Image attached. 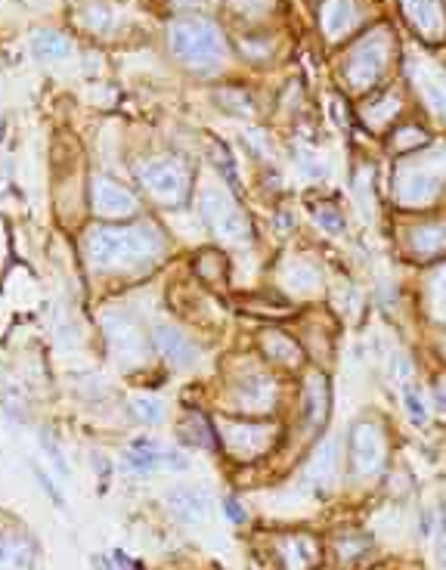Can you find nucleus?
<instances>
[{
    "label": "nucleus",
    "instance_id": "1",
    "mask_svg": "<svg viewBox=\"0 0 446 570\" xmlns=\"http://www.w3.org/2000/svg\"><path fill=\"white\" fill-rule=\"evenodd\" d=\"M171 239L158 220H96L81 233V261L99 279L149 276L168 257Z\"/></svg>",
    "mask_w": 446,
    "mask_h": 570
},
{
    "label": "nucleus",
    "instance_id": "2",
    "mask_svg": "<svg viewBox=\"0 0 446 570\" xmlns=\"http://www.w3.org/2000/svg\"><path fill=\"white\" fill-rule=\"evenodd\" d=\"M168 50L183 69L211 75L223 59V34L211 19L186 13L168 25Z\"/></svg>",
    "mask_w": 446,
    "mask_h": 570
},
{
    "label": "nucleus",
    "instance_id": "3",
    "mask_svg": "<svg viewBox=\"0 0 446 570\" xmlns=\"http://www.w3.org/2000/svg\"><path fill=\"white\" fill-rule=\"evenodd\" d=\"M134 180L140 186V192L152 201L155 208L174 211L183 208L192 196V168L183 158L174 155H155V158H143L134 164Z\"/></svg>",
    "mask_w": 446,
    "mask_h": 570
},
{
    "label": "nucleus",
    "instance_id": "4",
    "mask_svg": "<svg viewBox=\"0 0 446 570\" xmlns=\"http://www.w3.org/2000/svg\"><path fill=\"white\" fill-rule=\"evenodd\" d=\"M96 322L115 366H121L124 372H136L149 363V357H152L149 329H143V322L134 316L131 307H103Z\"/></svg>",
    "mask_w": 446,
    "mask_h": 570
},
{
    "label": "nucleus",
    "instance_id": "5",
    "mask_svg": "<svg viewBox=\"0 0 446 570\" xmlns=\"http://www.w3.org/2000/svg\"><path fill=\"white\" fill-rule=\"evenodd\" d=\"M446 192V174L434 171V164L424 162L422 152L397 158L394 168V201L403 214H422Z\"/></svg>",
    "mask_w": 446,
    "mask_h": 570
},
{
    "label": "nucleus",
    "instance_id": "6",
    "mask_svg": "<svg viewBox=\"0 0 446 570\" xmlns=\"http://www.w3.org/2000/svg\"><path fill=\"white\" fill-rule=\"evenodd\" d=\"M196 208L199 220L205 223V229L220 242H248L251 239V220L242 211V205L236 201L233 190L223 186H201L196 190Z\"/></svg>",
    "mask_w": 446,
    "mask_h": 570
},
{
    "label": "nucleus",
    "instance_id": "7",
    "mask_svg": "<svg viewBox=\"0 0 446 570\" xmlns=\"http://www.w3.org/2000/svg\"><path fill=\"white\" fill-rule=\"evenodd\" d=\"M229 394H233V413H242L248 418H257L264 413H270L276 406V391H279V378L276 372L264 369L261 363H242L239 369L226 378Z\"/></svg>",
    "mask_w": 446,
    "mask_h": 570
},
{
    "label": "nucleus",
    "instance_id": "8",
    "mask_svg": "<svg viewBox=\"0 0 446 570\" xmlns=\"http://www.w3.org/2000/svg\"><path fill=\"white\" fill-rule=\"evenodd\" d=\"M87 201L93 218L106 220V223H121V220H134L140 218L143 201L140 196L124 186L121 180H115L112 174H93L87 186Z\"/></svg>",
    "mask_w": 446,
    "mask_h": 570
},
{
    "label": "nucleus",
    "instance_id": "9",
    "mask_svg": "<svg viewBox=\"0 0 446 570\" xmlns=\"http://www.w3.org/2000/svg\"><path fill=\"white\" fill-rule=\"evenodd\" d=\"M273 437H276V428L270 422H261V418H229L223 422L220 431V446L229 450L233 456H239L242 462L264 456L270 450Z\"/></svg>",
    "mask_w": 446,
    "mask_h": 570
},
{
    "label": "nucleus",
    "instance_id": "10",
    "mask_svg": "<svg viewBox=\"0 0 446 570\" xmlns=\"http://www.w3.org/2000/svg\"><path fill=\"white\" fill-rule=\"evenodd\" d=\"M384 434L375 422H357L347 434V465L359 478H369L384 465Z\"/></svg>",
    "mask_w": 446,
    "mask_h": 570
},
{
    "label": "nucleus",
    "instance_id": "11",
    "mask_svg": "<svg viewBox=\"0 0 446 570\" xmlns=\"http://www.w3.org/2000/svg\"><path fill=\"white\" fill-rule=\"evenodd\" d=\"M403 239H406V255L415 264L446 261V211L412 220V227L406 229Z\"/></svg>",
    "mask_w": 446,
    "mask_h": 570
},
{
    "label": "nucleus",
    "instance_id": "12",
    "mask_svg": "<svg viewBox=\"0 0 446 570\" xmlns=\"http://www.w3.org/2000/svg\"><path fill=\"white\" fill-rule=\"evenodd\" d=\"M149 344H152L155 357L164 359L171 369H192L199 359V344L174 322H164V320L152 322L149 326Z\"/></svg>",
    "mask_w": 446,
    "mask_h": 570
},
{
    "label": "nucleus",
    "instance_id": "13",
    "mask_svg": "<svg viewBox=\"0 0 446 570\" xmlns=\"http://www.w3.org/2000/svg\"><path fill=\"white\" fill-rule=\"evenodd\" d=\"M384 41L378 38V34H366V41H359V44L350 47V56L344 62V75L350 78V84H354V90H369L372 84L378 81L381 69H384Z\"/></svg>",
    "mask_w": 446,
    "mask_h": 570
},
{
    "label": "nucleus",
    "instance_id": "14",
    "mask_svg": "<svg viewBox=\"0 0 446 570\" xmlns=\"http://www.w3.org/2000/svg\"><path fill=\"white\" fill-rule=\"evenodd\" d=\"M257 350H261V359L270 366V369H282V372H298L304 366V348H301V338H294L292 332L267 326L257 335Z\"/></svg>",
    "mask_w": 446,
    "mask_h": 570
},
{
    "label": "nucleus",
    "instance_id": "15",
    "mask_svg": "<svg viewBox=\"0 0 446 570\" xmlns=\"http://www.w3.org/2000/svg\"><path fill=\"white\" fill-rule=\"evenodd\" d=\"M403 19L415 28L422 41H443L446 34V3L443 0H400Z\"/></svg>",
    "mask_w": 446,
    "mask_h": 570
},
{
    "label": "nucleus",
    "instance_id": "16",
    "mask_svg": "<svg viewBox=\"0 0 446 570\" xmlns=\"http://www.w3.org/2000/svg\"><path fill=\"white\" fill-rule=\"evenodd\" d=\"M329 413V378L319 369L307 372L298 391V415L307 428H319Z\"/></svg>",
    "mask_w": 446,
    "mask_h": 570
},
{
    "label": "nucleus",
    "instance_id": "17",
    "mask_svg": "<svg viewBox=\"0 0 446 570\" xmlns=\"http://www.w3.org/2000/svg\"><path fill=\"white\" fill-rule=\"evenodd\" d=\"M164 505L180 524H201L208 515V493L201 487H174L164 493Z\"/></svg>",
    "mask_w": 446,
    "mask_h": 570
},
{
    "label": "nucleus",
    "instance_id": "18",
    "mask_svg": "<svg viewBox=\"0 0 446 570\" xmlns=\"http://www.w3.org/2000/svg\"><path fill=\"white\" fill-rule=\"evenodd\" d=\"M341 471V453H338V440H326L319 450L313 453V459L307 462L304 478L313 490H329L338 480Z\"/></svg>",
    "mask_w": 446,
    "mask_h": 570
},
{
    "label": "nucleus",
    "instance_id": "19",
    "mask_svg": "<svg viewBox=\"0 0 446 570\" xmlns=\"http://www.w3.org/2000/svg\"><path fill=\"white\" fill-rule=\"evenodd\" d=\"M357 19V3L354 0H322L319 6V28L332 41L344 38L350 31V22Z\"/></svg>",
    "mask_w": 446,
    "mask_h": 570
},
{
    "label": "nucleus",
    "instance_id": "20",
    "mask_svg": "<svg viewBox=\"0 0 446 570\" xmlns=\"http://www.w3.org/2000/svg\"><path fill=\"white\" fill-rule=\"evenodd\" d=\"M226 255L217 248H199L192 257V273L205 288H226Z\"/></svg>",
    "mask_w": 446,
    "mask_h": 570
},
{
    "label": "nucleus",
    "instance_id": "21",
    "mask_svg": "<svg viewBox=\"0 0 446 570\" xmlns=\"http://www.w3.org/2000/svg\"><path fill=\"white\" fill-rule=\"evenodd\" d=\"M180 437H183L186 443L199 446V450H217L220 446V434L211 425V418L205 413H196V409H189V413L183 415V422H180Z\"/></svg>",
    "mask_w": 446,
    "mask_h": 570
},
{
    "label": "nucleus",
    "instance_id": "22",
    "mask_svg": "<svg viewBox=\"0 0 446 570\" xmlns=\"http://www.w3.org/2000/svg\"><path fill=\"white\" fill-rule=\"evenodd\" d=\"M0 570H34V546L28 536L0 533Z\"/></svg>",
    "mask_w": 446,
    "mask_h": 570
},
{
    "label": "nucleus",
    "instance_id": "23",
    "mask_svg": "<svg viewBox=\"0 0 446 570\" xmlns=\"http://www.w3.org/2000/svg\"><path fill=\"white\" fill-rule=\"evenodd\" d=\"M31 53L38 56L41 62L66 59L71 53V41L62 31H56V28H38V31L31 34Z\"/></svg>",
    "mask_w": 446,
    "mask_h": 570
},
{
    "label": "nucleus",
    "instance_id": "24",
    "mask_svg": "<svg viewBox=\"0 0 446 570\" xmlns=\"http://www.w3.org/2000/svg\"><path fill=\"white\" fill-rule=\"evenodd\" d=\"M124 465L134 468L140 474H149L161 465V446H158L155 437H136L124 453Z\"/></svg>",
    "mask_w": 446,
    "mask_h": 570
},
{
    "label": "nucleus",
    "instance_id": "25",
    "mask_svg": "<svg viewBox=\"0 0 446 570\" xmlns=\"http://www.w3.org/2000/svg\"><path fill=\"white\" fill-rule=\"evenodd\" d=\"M422 294H424V304H428V313L446 322V261H440L434 276L424 283Z\"/></svg>",
    "mask_w": 446,
    "mask_h": 570
},
{
    "label": "nucleus",
    "instance_id": "26",
    "mask_svg": "<svg viewBox=\"0 0 446 570\" xmlns=\"http://www.w3.org/2000/svg\"><path fill=\"white\" fill-rule=\"evenodd\" d=\"M294 283H301L298 292H319V283H322L319 264L310 261V257H298V264L285 273V285L294 288Z\"/></svg>",
    "mask_w": 446,
    "mask_h": 570
},
{
    "label": "nucleus",
    "instance_id": "27",
    "mask_svg": "<svg viewBox=\"0 0 446 570\" xmlns=\"http://www.w3.org/2000/svg\"><path fill=\"white\" fill-rule=\"evenodd\" d=\"M127 413H131L134 422H140V425H158V422H164V403L158 400V397H149V394H140V397H134L131 403H127Z\"/></svg>",
    "mask_w": 446,
    "mask_h": 570
},
{
    "label": "nucleus",
    "instance_id": "28",
    "mask_svg": "<svg viewBox=\"0 0 446 570\" xmlns=\"http://www.w3.org/2000/svg\"><path fill=\"white\" fill-rule=\"evenodd\" d=\"M313 220L319 223L329 236H344L347 233V214H344L335 201H316L313 205Z\"/></svg>",
    "mask_w": 446,
    "mask_h": 570
},
{
    "label": "nucleus",
    "instance_id": "29",
    "mask_svg": "<svg viewBox=\"0 0 446 570\" xmlns=\"http://www.w3.org/2000/svg\"><path fill=\"white\" fill-rule=\"evenodd\" d=\"M211 162H214V168H217V174L223 177V186L233 190V192H239L242 190L239 171H236V162H233V155H229V149L223 146L220 140H214V146H211Z\"/></svg>",
    "mask_w": 446,
    "mask_h": 570
},
{
    "label": "nucleus",
    "instance_id": "30",
    "mask_svg": "<svg viewBox=\"0 0 446 570\" xmlns=\"http://www.w3.org/2000/svg\"><path fill=\"white\" fill-rule=\"evenodd\" d=\"M403 406H406V415L415 428L428 422V400H424L422 387H415L412 381H403Z\"/></svg>",
    "mask_w": 446,
    "mask_h": 570
},
{
    "label": "nucleus",
    "instance_id": "31",
    "mask_svg": "<svg viewBox=\"0 0 446 570\" xmlns=\"http://www.w3.org/2000/svg\"><path fill=\"white\" fill-rule=\"evenodd\" d=\"M38 440H41V450L47 453L50 456V462H53V468L59 474H69V462H66V453H62V446L56 443V437L50 434V431H41L38 434Z\"/></svg>",
    "mask_w": 446,
    "mask_h": 570
},
{
    "label": "nucleus",
    "instance_id": "32",
    "mask_svg": "<svg viewBox=\"0 0 446 570\" xmlns=\"http://www.w3.org/2000/svg\"><path fill=\"white\" fill-rule=\"evenodd\" d=\"M31 471H34V480L41 483V490H44V493L50 496V502H53L56 508H66V496L59 493V487L53 483V478H50V474H47L41 465H31Z\"/></svg>",
    "mask_w": 446,
    "mask_h": 570
},
{
    "label": "nucleus",
    "instance_id": "33",
    "mask_svg": "<svg viewBox=\"0 0 446 570\" xmlns=\"http://www.w3.org/2000/svg\"><path fill=\"white\" fill-rule=\"evenodd\" d=\"M223 515H226L229 518V521H233V524H242V521H245V508H242V502L239 499H236V496H223Z\"/></svg>",
    "mask_w": 446,
    "mask_h": 570
},
{
    "label": "nucleus",
    "instance_id": "34",
    "mask_svg": "<svg viewBox=\"0 0 446 570\" xmlns=\"http://www.w3.org/2000/svg\"><path fill=\"white\" fill-rule=\"evenodd\" d=\"M161 465L171 468V471H186V468H189V459H186L180 450H161Z\"/></svg>",
    "mask_w": 446,
    "mask_h": 570
},
{
    "label": "nucleus",
    "instance_id": "35",
    "mask_svg": "<svg viewBox=\"0 0 446 570\" xmlns=\"http://www.w3.org/2000/svg\"><path fill=\"white\" fill-rule=\"evenodd\" d=\"M431 533H434V515H431V511H422L419 515V536L428 539Z\"/></svg>",
    "mask_w": 446,
    "mask_h": 570
},
{
    "label": "nucleus",
    "instance_id": "36",
    "mask_svg": "<svg viewBox=\"0 0 446 570\" xmlns=\"http://www.w3.org/2000/svg\"><path fill=\"white\" fill-rule=\"evenodd\" d=\"M115 564H118L121 570H140V567H136L134 561H131V555H124L121 548H115Z\"/></svg>",
    "mask_w": 446,
    "mask_h": 570
},
{
    "label": "nucleus",
    "instance_id": "37",
    "mask_svg": "<svg viewBox=\"0 0 446 570\" xmlns=\"http://www.w3.org/2000/svg\"><path fill=\"white\" fill-rule=\"evenodd\" d=\"M90 567H93V570H115V567H112V558H106V555H93V558H90Z\"/></svg>",
    "mask_w": 446,
    "mask_h": 570
},
{
    "label": "nucleus",
    "instance_id": "38",
    "mask_svg": "<svg viewBox=\"0 0 446 570\" xmlns=\"http://www.w3.org/2000/svg\"><path fill=\"white\" fill-rule=\"evenodd\" d=\"M440 564L446 567V511H443V527H440Z\"/></svg>",
    "mask_w": 446,
    "mask_h": 570
},
{
    "label": "nucleus",
    "instance_id": "39",
    "mask_svg": "<svg viewBox=\"0 0 446 570\" xmlns=\"http://www.w3.org/2000/svg\"><path fill=\"white\" fill-rule=\"evenodd\" d=\"M174 3H177V6H192L196 0H174Z\"/></svg>",
    "mask_w": 446,
    "mask_h": 570
},
{
    "label": "nucleus",
    "instance_id": "40",
    "mask_svg": "<svg viewBox=\"0 0 446 570\" xmlns=\"http://www.w3.org/2000/svg\"><path fill=\"white\" fill-rule=\"evenodd\" d=\"M443 363H446V332H443Z\"/></svg>",
    "mask_w": 446,
    "mask_h": 570
},
{
    "label": "nucleus",
    "instance_id": "41",
    "mask_svg": "<svg viewBox=\"0 0 446 570\" xmlns=\"http://www.w3.org/2000/svg\"><path fill=\"white\" fill-rule=\"evenodd\" d=\"M0 134H3V127H0Z\"/></svg>",
    "mask_w": 446,
    "mask_h": 570
}]
</instances>
